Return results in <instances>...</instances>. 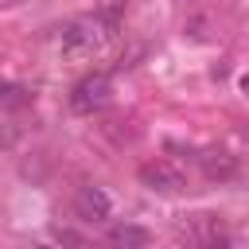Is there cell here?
<instances>
[{
	"instance_id": "obj_9",
	"label": "cell",
	"mask_w": 249,
	"mask_h": 249,
	"mask_svg": "<svg viewBox=\"0 0 249 249\" xmlns=\"http://www.w3.org/2000/svg\"><path fill=\"white\" fill-rule=\"evenodd\" d=\"M54 237H58V241H70V245H82V237H78V233H70V230H58Z\"/></svg>"
},
{
	"instance_id": "obj_10",
	"label": "cell",
	"mask_w": 249,
	"mask_h": 249,
	"mask_svg": "<svg viewBox=\"0 0 249 249\" xmlns=\"http://www.w3.org/2000/svg\"><path fill=\"white\" fill-rule=\"evenodd\" d=\"M241 89H245V93H249V74H245V78H241Z\"/></svg>"
},
{
	"instance_id": "obj_1",
	"label": "cell",
	"mask_w": 249,
	"mask_h": 249,
	"mask_svg": "<svg viewBox=\"0 0 249 249\" xmlns=\"http://www.w3.org/2000/svg\"><path fill=\"white\" fill-rule=\"evenodd\" d=\"M117 31V16L105 12V16H78L70 23L58 27V51L66 58H89L97 54Z\"/></svg>"
},
{
	"instance_id": "obj_4",
	"label": "cell",
	"mask_w": 249,
	"mask_h": 249,
	"mask_svg": "<svg viewBox=\"0 0 249 249\" xmlns=\"http://www.w3.org/2000/svg\"><path fill=\"white\" fill-rule=\"evenodd\" d=\"M74 210H78L82 222H109L113 202H109V195H105L101 187L86 183V187H78V195H74Z\"/></svg>"
},
{
	"instance_id": "obj_6",
	"label": "cell",
	"mask_w": 249,
	"mask_h": 249,
	"mask_svg": "<svg viewBox=\"0 0 249 249\" xmlns=\"http://www.w3.org/2000/svg\"><path fill=\"white\" fill-rule=\"evenodd\" d=\"M198 167L206 171V179H233L237 175V160L230 152H198L195 156Z\"/></svg>"
},
{
	"instance_id": "obj_8",
	"label": "cell",
	"mask_w": 249,
	"mask_h": 249,
	"mask_svg": "<svg viewBox=\"0 0 249 249\" xmlns=\"http://www.w3.org/2000/svg\"><path fill=\"white\" fill-rule=\"evenodd\" d=\"M27 101V93L19 89V86H8V93H4V109H16V105H23Z\"/></svg>"
},
{
	"instance_id": "obj_2",
	"label": "cell",
	"mask_w": 249,
	"mask_h": 249,
	"mask_svg": "<svg viewBox=\"0 0 249 249\" xmlns=\"http://www.w3.org/2000/svg\"><path fill=\"white\" fill-rule=\"evenodd\" d=\"M179 241L198 245V249H226V245H230V233H226L222 218H214V214H195V218H187V222L179 226Z\"/></svg>"
},
{
	"instance_id": "obj_3",
	"label": "cell",
	"mask_w": 249,
	"mask_h": 249,
	"mask_svg": "<svg viewBox=\"0 0 249 249\" xmlns=\"http://www.w3.org/2000/svg\"><path fill=\"white\" fill-rule=\"evenodd\" d=\"M109 93H113L109 74H105V70H93V74H86V78L74 82V89H70V109H74V113H97V109L109 101Z\"/></svg>"
},
{
	"instance_id": "obj_7",
	"label": "cell",
	"mask_w": 249,
	"mask_h": 249,
	"mask_svg": "<svg viewBox=\"0 0 249 249\" xmlns=\"http://www.w3.org/2000/svg\"><path fill=\"white\" fill-rule=\"evenodd\" d=\"M105 241H109V245H124V249H144V245L152 241V233H148L144 226H113V230L105 233Z\"/></svg>"
},
{
	"instance_id": "obj_5",
	"label": "cell",
	"mask_w": 249,
	"mask_h": 249,
	"mask_svg": "<svg viewBox=\"0 0 249 249\" xmlns=\"http://www.w3.org/2000/svg\"><path fill=\"white\" fill-rule=\"evenodd\" d=\"M140 183H144L148 191L171 195V191H183V171H175L171 163L156 160V163H144V167H140Z\"/></svg>"
}]
</instances>
